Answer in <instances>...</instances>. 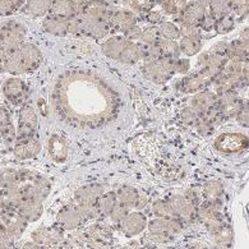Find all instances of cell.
<instances>
[{
    "label": "cell",
    "mask_w": 249,
    "mask_h": 249,
    "mask_svg": "<svg viewBox=\"0 0 249 249\" xmlns=\"http://www.w3.org/2000/svg\"><path fill=\"white\" fill-rule=\"evenodd\" d=\"M42 60H44V56H42L41 50L36 45L31 42H23L21 48L8 55L1 68L4 72L18 77V75L34 72L35 69H37L41 65Z\"/></svg>",
    "instance_id": "obj_1"
},
{
    "label": "cell",
    "mask_w": 249,
    "mask_h": 249,
    "mask_svg": "<svg viewBox=\"0 0 249 249\" xmlns=\"http://www.w3.org/2000/svg\"><path fill=\"white\" fill-rule=\"evenodd\" d=\"M103 53L122 64H134L142 59V45L123 36H114L103 45Z\"/></svg>",
    "instance_id": "obj_2"
},
{
    "label": "cell",
    "mask_w": 249,
    "mask_h": 249,
    "mask_svg": "<svg viewBox=\"0 0 249 249\" xmlns=\"http://www.w3.org/2000/svg\"><path fill=\"white\" fill-rule=\"evenodd\" d=\"M175 60L177 59L161 56L155 62L144 63L143 74L147 79H150L157 85L167 82L175 73Z\"/></svg>",
    "instance_id": "obj_3"
},
{
    "label": "cell",
    "mask_w": 249,
    "mask_h": 249,
    "mask_svg": "<svg viewBox=\"0 0 249 249\" xmlns=\"http://www.w3.org/2000/svg\"><path fill=\"white\" fill-rule=\"evenodd\" d=\"M37 113L31 105H23L18 114V126L16 132V140H32L37 130Z\"/></svg>",
    "instance_id": "obj_4"
},
{
    "label": "cell",
    "mask_w": 249,
    "mask_h": 249,
    "mask_svg": "<svg viewBox=\"0 0 249 249\" xmlns=\"http://www.w3.org/2000/svg\"><path fill=\"white\" fill-rule=\"evenodd\" d=\"M1 30V40L4 46L9 50V53L21 48L24 42V38L27 36V27L23 23L11 21L5 22L3 26H0Z\"/></svg>",
    "instance_id": "obj_5"
},
{
    "label": "cell",
    "mask_w": 249,
    "mask_h": 249,
    "mask_svg": "<svg viewBox=\"0 0 249 249\" xmlns=\"http://www.w3.org/2000/svg\"><path fill=\"white\" fill-rule=\"evenodd\" d=\"M215 148L222 154H239L247 150L249 141L244 134L240 133H224L220 134L215 140Z\"/></svg>",
    "instance_id": "obj_6"
},
{
    "label": "cell",
    "mask_w": 249,
    "mask_h": 249,
    "mask_svg": "<svg viewBox=\"0 0 249 249\" xmlns=\"http://www.w3.org/2000/svg\"><path fill=\"white\" fill-rule=\"evenodd\" d=\"M77 17H78L79 21H81L82 31L85 35H89V36H91L92 38L100 40V38H104L106 35L109 34V22H106L103 18L96 17V16H92V14L85 13V12L78 14Z\"/></svg>",
    "instance_id": "obj_7"
},
{
    "label": "cell",
    "mask_w": 249,
    "mask_h": 249,
    "mask_svg": "<svg viewBox=\"0 0 249 249\" xmlns=\"http://www.w3.org/2000/svg\"><path fill=\"white\" fill-rule=\"evenodd\" d=\"M1 93L5 99L13 105L23 103L28 95L27 85L23 79L18 77H11L5 79L1 85Z\"/></svg>",
    "instance_id": "obj_8"
},
{
    "label": "cell",
    "mask_w": 249,
    "mask_h": 249,
    "mask_svg": "<svg viewBox=\"0 0 249 249\" xmlns=\"http://www.w3.org/2000/svg\"><path fill=\"white\" fill-rule=\"evenodd\" d=\"M56 222L63 230H77L85 224L86 218L78 205H69L59 211Z\"/></svg>",
    "instance_id": "obj_9"
},
{
    "label": "cell",
    "mask_w": 249,
    "mask_h": 249,
    "mask_svg": "<svg viewBox=\"0 0 249 249\" xmlns=\"http://www.w3.org/2000/svg\"><path fill=\"white\" fill-rule=\"evenodd\" d=\"M32 242L36 243V244H40V246L45 247H55L62 244L64 242V231L63 229L60 228H37L35 231H32L31 234Z\"/></svg>",
    "instance_id": "obj_10"
},
{
    "label": "cell",
    "mask_w": 249,
    "mask_h": 249,
    "mask_svg": "<svg viewBox=\"0 0 249 249\" xmlns=\"http://www.w3.org/2000/svg\"><path fill=\"white\" fill-rule=\"evenodd\" d=\"M104 193H105V188L99 183L86 184L74 192V201L78 206H95L97 199Z\"/></svg>",
    "instance_id": "obj_11"
},
{
    "label": "cell",
    "mask_w": 249,
    "mask_h": 249,
    "mask_svg": "<svg viewBox=\"0 0 249 249\" xmlns=\"http://www.w3.org/2000/svg\"><path fill=\"white\" fill-rule=\"evenodd\" d=\"M147 228V217L142 212H129L123 221L120 222V229L124 235L133 238L140 235Z\"/></svg>",
    "instance_id": "obj_12"
},
{
    "label": "cell",
    "mask_w": 249,
    "mask_h": 249,
    "mask_svg": "<svg viewBox=\"0 0 249 249\" xmlns=\"http://www.w3.org/2000/svg\"><path fill=\"white\" fill-rule=\"evenodd\" d=\"M242 107V103L238 99L235 93L230 92L221 93V96L217 99V103L215 105V109L222 118H230V116L238 115L239 110Z\"/></svg>",
    "instance_id": "obj_13"
},
{
    "label": "cell",
    "mask_w": 249,
    "mask_h": 249,
    "mask_svg": "<svg viewBox=\"0 0 249 249\" xmlns=\"http://www.w3.org/2000/svg\"><path fill=\"white\" fill-rule=\"evenodd\" d=\"M148 230L151 234H166L174 235L183 230V224L179 218H154L148 224Z\"/></svg>",
    "instance_id": "obj_14"
},
{
    "label": "cell",
    "mask_w": 249,
    "mask_h": 249,
    "mask_svg": "<svg viewBox=\"0 0 249 249\" xmlns=\"http://www.w3.org/2000/svg\"><path fill=\"white\" fill-rule=\"evenodd\" d=\"M17 212L28 224L40 220L44 213V202L35 199V198H24L23 202L17 207Z\"/></svg>",
    "instance_id": "obj_15"
},
{
    "label": "cell",
    "mask_w": 249,
    "mask_h": 249,
    "mask_svg": "<svg viewBox=\"0 0 249 249\" xmlns=\"http://www.w3.org/2000/svg\"><path fill=\"white\" fill-rule=\"evenodd\" d=\"M206 8L207 7L197 3V1H191L184 11L179 14V22H180V24H191V26L201 24V22L203 21V18L207 14Z\"/></svg>",
    "instance_id": "obj_16"
},
{
    "label": "cell",
    "mask_w": 249,
    "mask_h": 249,
    "mask_svg": "<svg viewBox=\"0 0 249 249\" xmlns=\"http://www.w3.org/2000/svg\"><path fill=\"white\" fill-rule=\"evenodd\" d=\"M173 211H174L175 217L181 220H191L197 215V210L191 202L188 201V198L185 196H174L169 199Z\"/></svg>",
    "instance_id": "obj_17"
},
{
    "label": "cell",
    "mask_w": 249,
    "mask_h": 249,
    "mask_svg": "<svg viewBox=\"0 0 249 249\" xmlns=\"http://www.w3.org/2000/svg\"><path fill=\"white\" fill-rule=\"evenodd\" d=\"M217 103V97L215 93L205 91V92L197 93V95L192 99L191 107L198 114L199 118L205 116L210 110L213 109V106Z\"/></svg>",
    "instance_id": "obj_18"
},
{
    "label": "cell",
    "mask_w": 249,
    "mask_h": 249,
    "mask_svg": "<svg viewBox=\"0 0 249 249\" xmlns=\"http://www.w3.org/2000/svg\"><path fill=\"white\" fill-rule=\"evenodd\" d=\"M40 151H41V143L36 138H32V140L17 142L14 146L13 154L18 160H28V159L37 156Z\"/></svg>",
    "instance_id": "obj_19"
},
{
    "label": "cell",
    "mask_w": 249,
    "mask_h": 249,
    "mask_svg": "<svg viewBox=\"0 0 249 249\" xmlns=\"http://www.w3.org/2000/svg\"><path fill=\"white\" fill-rule=\"evenodd\" d=\"M69 19L63 17H58L54 14L46 16L42 22V28L45 32H48L54 36H65L68 35Z\"/></svg>",
    "instance_id": "obj_20"
},
{
    "label": "cell",
    "mask_w": 249,
    "mask_h": 249,
    "mask_svg": "<svg viewBox=\"0 0 249 249\" xmlns=\"http://www.w3.org/2000/svg\"><path fill=\"white\" fill-rule=\"evenodd\" d=\"M136 16L130 11H118L114 12L110 18V27H114L118 31L125 34L130 28L136 26Z\"/></svg>",
    "instance_id": "obj_21"
},
{
    "label": "cell",
    "mask_w": 249,
    "mask_h": 249,
    "mask_svg": "<svg viewBox=\"0 0 249 249\" xmlns=\"http://www.w3.org/2000/svg\"><path fill=\"white\" fill-rule=\"evenodd\" d=\"M53 0H26L23 5V13L28 17H44L50 13Z\"/></svg>",
    "instance_id": "obj_22"
},
{
    "label": "cell",
    "mask_w": 249,
    "mask_h": 249,
    "mask_svg": "<svg viewBox=\"0 0 249 249\" xmlns=\"http://www.w3.org/2000/svg\"><path fill=\"white\" fill-rule=\"evenodd\" d=\"M116 199H118V203L125 206L130 210V208H137L140 203L141 196L136 188L122 187L116 192Z\"/></svg>",
    "instance_id": "obj_23"
},
{
    "label": "cell",
    "mask_w": 249,
    "mask_h": 249,
    "mask_svg": "<svg viewBox=\"0 0 249 249\" xmlns=\"http://www.w3.org/2000/svg\"><path fill=\"white\" fill-rule=\"evenodd\" d=\"M50 14L67 18V19H72L75 16H78L72 0H53Z\"/></svg>",
    "instance_id": "obj_24"
},
{
    "label": "cell",
    "mask_w": 249,
    "mask_h": 249,
    "mask_svg": "<svg viewBox=\"0 0 249 249\" xmlns=\"http://www.w3.org/2000/svg\"><path fill=\"white\" fill-rule=\"evenodd\" d=\"M49 152L55 161L63 162L67 159V154H68L64 140L58 136H53L49 140Z\"/></svg>",
    "instance_id": "obj_25"
},
{
    "label": "cell",
    "mask_w": 249,
    "mask_h": 249,
    "mask_svg": "<svg viewBox=\"0 0 249 249\" xmlns=\"http://www.w3.org/2000/svg\"><path fill=\"white\" fill-rule=\"evenodd\" d=\"M116 205H118V199H116V193L114 192H105L96 202V207L99 210L100 216H105V217L110 216Z\"/></svg>",
    "instance_id": "obj_26"
},
{
    "label": "cell",
    "mask_w": 249,
    "mask_h": 249,
    "mask_svg": "<svg viewBox=\"0 0 249 249\" xmlns=\"http://www.w3.org/2000/svg\"><path fill=\"white\" fill-rule=\"evenodd\" d=\"M206 85H208L207 81H206L203 77H202L199 73H193V74L188 75L183 79L181 82V89L184 92L188 93H196L198 91H201Z\"/></svg>",
    "instance_id": "obj_27"
},
{
    "label": "cell",
    "mask_w": 249,
    "mask_h": 249,
    "mask_svg": "<svg viewBox=\"0 0 249 249\" xmlns=\"http://www.w3.org/2000/svg\"><path fill=\"white\" fill-rule=\"evenodd\" d=\"M210 13L216 21L226 16H230L232 12V5L230 0H211L210 1Z\"/></svg>",
    "instance_id": "obj_28"
},
{
    "label": "cell",
    "mask_w": 249,
    "mask_h": 249,
    "mask_svg": "<svg viewBox=\"0 0 249 249\" xmlns=\"http://www.w3.org/2000/svg\"><path fill=\"white\" fill-rule=\"evenodd\" d=\"M157 45L161 50L162 56L171 59H178L180 53V48H179V42L175 40H166V38H161L157 41Z\"/></svg>",
    "instance_id": "obj_29"
},
{
    "label": "cell",
    "mask_w": 249,
    "mask_h": 249,
    "mask_svg": "<svg viewBox=\"0 0 249 249\" xmlns=\"http://www.w3.org/2000/svg\"><path fill=\"white\" fill-rule=\"evenodd\" d=\"M86 235H87V239H89V240L106 244V243L110 240V238H111V232H110L109 229H106L105 226L92 225L89 226L87 232H86Z\"/></svg>",
    "instance_id": "obj_30"
},
{
    "label": "cell",
    "mask_w": 249,
    "mask_h": 249,
    "mask_svg": "<svg viewBox=\"0 0 249 249\" xmlns=\"http://www.w3.org/2000/svg\"><path fill=\"white\" fill-rule=\"evenodd\" d=\"M152 213L155 215V217L159 218H174V211H173V207H171L170 202L164 201V199H159V201H155L152 203Z\"/></svg>",
    "instance_id": "obj_31"
},
{
    "label": "cell",
    "mask_w": 249,
    "mask_h": 249,
    "mask_svg": "<svg viewBox=\"0 0 249 249\" xmlns=\"http://www.w3.org/2000/svg\"><path fill=\"white\" fill-rule=\"evenodd\" d=\"M224 187L218 180H208L203 187V196L208 202H217L221 197Z\"/></svg>",
    "instance_id": "obj_32"
},
{
    "label": "cell",
    "mask_w": 249,
    "mask_h": 249,
    "mask_svg": "<svg viewBox=\"0 0 249 249\" xmlns=\"http://www.w3.org/2000/svg\"><path fill=\"white\" fill-rule=\"evenodd\" d=\"M232 238H234V235H232L231 228L226 225V224H224V226L218 229L217 231L213 234L215 243L220 248H229V247H231Z\"/></svg>",
    "instance_id": "obj_33"
},
{
    "label": "cell",
    "mask_w": 249,
    "mask_h": 249,
    "mask_svg": "<svg viewBox=\"0 0 249 249\" xmlns=\"http://www.w3.org/2000/svg\"><path fill=\"white\" fill-rule=\"evenodd\" d=\"M157 30H159L160 37L166 38V40H175L177 41L178 38L181 36L180 28L178 27L177 24L173 23V22H161L157 26Z\"/></svg>",
    "instance_id": "obj_34"
},
{
    "label": "cell",
    "mask_w": 249,
    "mask_h": 249,
    "mask_svg": "<svg viewBox=\"0 0 249 249\" xmlns=\"http://www.w3.org/2000/svg\"><path fill=\"white\" fill-rule=\"evenodd\" d=\"M179 48H180L181 54L187 55V56H193L201 52L202 42L201 40H196V38L183 37L179 42Z\"/></svg>",
    "instance_id": "obj_35"
},
{
    "label": "cell",
    "mask_w": 249,
    "mask_h": 249,
    "mask_svg": "<svg viewBox=\"0 0 249 249\" xmlns=\"http://www.w3.org/2000/svg\"><path fill=\"white\" fill-rule=\"evenodd\" d=\"M26 0H0V17L11 16L23 7Z\"/></svg>",
    "instance_id": "obj_36"
},
{
    "label": "cell",
    "mask_w": 249,
    "mask_h": 249,
    "mask_svg": "<svg viewBox=\"0 0 249 249\" xmlns=\"http://www.w3.org/2000/svg\"><path fill=\"white\" fill-rule=\"evenodd\" d=\"M162 56L161 50L159 48V45H142V60L144 63L155 62L157 59H160Z\"/></svg>",
    "instance_id": "obj_37"
},
{
    "label": "cell",
    "mask_w": 249,
    "mask_h": 249,
    "mask_svg": "<svg viewBox=\"0 0 249 249\" xmlns=\"http://www.w3.org/2000/svg\"><path fill=\"white\" fill-rule=\"evenodd\" d=\"M141 44L142 45H154L157 44V41L160 40V34H159V30L157 27H154V26H151V27L144 28L142 34H141Z\"/></svg>",
    "instance_id": "obj_38"
},
{
    "label": "cell",
    "mask_w": 249,
    "mask_h": 249,
    "mask_svg": "<svg viewBox=\"0 0 249 249\" xmlns=\"http://www.w3.org/2000/svg\"><path fill=\"white\" fill-rule=\"evenodd\" d=\"M234 19H232L231 16H226L224 18H220L216 21L215 24V31L220 35H224V34H228L234 28Z\"/></svg>",
    "instance_id": "obj_39"
},
{
    "label": "cell",
    "mask_w": 249,
    "mask_h": 249,
    "mask_svg": "<svg viewBox=\"0 0 249 249\" xmlns=\"http://www.w3.org/2000/svg\"><path fill=\"white\" fill-rule=\"evenodd\" d=\"M180 35L183 37L196 38V40H201L202 34L201 30L198 26H191V24H180Z\"/></svg>",
    "instance_id": "obj_40"
},
{
    "label": "cell",
    "mask_w": 249,
    "mask_h": 249,
    "mask_svg": "<svg viewBox=\"0 0 249 249\" xmlns=\"http://www.w3.org/2000/svg\"><path fill=\"white\" fill-rule=\"evenodd\" d=\"M129 213V208L125 207V206L120 205V203H118V205L114 207L113 212L110 213L109 217L111 218V221L114 222V224H120V222L123 221L124 218L126 217V215Z\"/></svg>",
    "instance_id": "obj_41"
},
{
    "label": "cell",
    "mask_w": 249,
    "mask_h": 249,
    "mask_svg": "<svg viewBox=\"0 0 249 249\" xmlns=\"http://www.w3.org/2000/svg\"><path fill=\"white\" fill-rule=\"evenodd\" d=\"M16 242H17L16 236L8 231L7 229L0 234V249H12Z\"/></svg>",
    "instance_id": "obj_42"
},
{
    "label": "cell",
    "mask_w": 249,
    "mask_h": 249,
    "mask_svg": "<svg viewBox=\"0 0 249 249\" xmlns=\"http://www.w3.org/2000/svg\"><path fill=\"white\" fill-rule=\"evenodd\" d=\"M232 5V11L239 16L249 14V0H230Z\"/></svg>",
    "instance_id": "obj_43"
},
{
    "label": "cell",
    "mask_w": 249,
    "mask_h": 249,
    "mask_svg": "<svg viewBox=\"0 0 249 249\" xmlns=\"http://www.w3.org/2000/svg\"><path fill=\"white\" fill-rule=\"evenodd\" d=\"M181 118H183V120H184L187 124H195V125L197 124L198 120H199L198 114L196 113L195 110L192 109L191 106H189V107H185V109L181 111Z\"/></svg>",
    "instance_id": "obj_44"
},
{
    "label": "cell",
    "mask_w": 249,
    "mask_h": 249,
    "mask_svg": "<svg viewBox=\"0 0 249 249\" xmlns=\"http://www.w3.org/2000/svg\"><path fill=\"white\" fill-rule=\"evenodd\" d=\"M236 120L242 126H249V104L242 105L238 115H236Z\"/></svg>",
    "instance_id": "obj_45"
},
{
    "label": "cell",
    "mask_w": 249,
    "mask_h": 249,
    "mask_svg": "<svg viewBox=\"0 0 249 249\" xmlns=\"http://www.w3.org/2000/svg\"><path fill=\"white\" fill-rule=\"evenodd\" d=\"M13 125L12 124V116L9 110L5 106H0V129Z\"/></svg>",
    "instance_id": "obj_46"
},
{
    "label": "cell",
    "mask_w": 249,
    "mask_h": 249,
    "mask_svg": "<svg viewBox=\"0 0 249 249\" xmlns=\"http://www.w3.org/2000/svg\"><path fill=\"white\" fill-rule=\"evenodd\" d=\"M215 24H216L215 18L212 17L211 14H206V17L203 18V21L201 22V27L203 31L211 32L212 30H215Z\"/></svg>",
    "instance_id": "obj_47"
},
{
    "label": "cell",
    "mask_w": 249,
    "mask_h": 249,
    "mask_svg": "<svg viewBox=\"0 0 249 249\" xmlns=\"http://www.w3.org/2000/svg\"><path fill=\"white\" fill-rule=\"evenodd\" d=\"M161 5L166 14H178L177 0H162Z\"/></svg>",
    "instance_id": "obj_48"
},
{
    "label": "cell",
    "mask_w": 249,
    "mask_h": 249,
    "mask_svg": "<svg viewBox=\"0 0 249 249\" xmlns=\"http://www.w3.org/2000/svg\"><path fill=\"white\" fill-rule=\"evenodd\" d=\"M189 71V62L187 59H177L175 60V73L185 74Z\"/></svg>",
    "instance_id": "obj_49"
},
{
    "label": "cell",
    "mask_w": 249,
    "mask_h": 249,
    "mask_svg": "<svg viewBox=\"0 0 249 249\" xmlns=\"http://www.w3.org/2000/svg\"><path fill=\"white\" fill-rule=\"evenodd\" d=\"M147 22H150L151 24H160L162 22V14L159 11H151L147 13L146 16Z\"/></svg>",
    "instance_id": "obj_50"
},
{
    "label": "cell",
    "mask_w": 249,
    "mask_h": 249,
    "mask_svg": "<svg viewBox=\"0 0 249 249\" xmlns=\"http://www.w3.org/2000/svg\"><path fill=\"white\" fill-rule=\"evenodd\" d=\"M141 34H142V30H141V28L136 24L133 28H130L129 31H126L125 34H124L125 35L124 37L128 38V40H130V41H134V40H140Z\"/></svg>",
    "instance_id": "obj_51"
},
{
    "label": "cell",
    "mask_w": 249,
    "mask_h": 249,
    "mask_svg": "<svg viewBox=\"0 0 249 249\" xmlns=\"http://www.w3.org/2000/svg\"><path fill=\"white\" fill-rule=\"evenodd\" d=\"M9 54H11V53H9V50H8V49L4 46L3 42H0V67L4 64L5 59L8 58V55Z\"/></svg>",
    "instance_id": "obj_52"
},
{
    "label": "cell",
    "mask_w": 249,
    "mask_h": 249,
    "mask_svg": "<svg viewBox=\"0 0 249 249\" xmlns=\"http://www.w3.org/2000/svg\"><path fill=\"white\" fill-rule=\"evenodd\" d=\"M22 249H53L52 247H45V246H40V244H36L34 242H27L24 243Z\"/></svg>",
    "instance_id": "obj_53"
},
{
    "label": "cell",
    "mask_w": 249,
    "mask_h": 249,
    "mask_svg": "<svg viewBox=\"0 0 249 249\" xmlns=\"http://www.w3.org/2000/svg\"><path fill=\"white\" fill-rule=\"evenodd\" d=\"M37 104H38V107H40V110H41V113L46 115V114H48V111H46V103H45V100L40 99L37 101Z\"/></svg>",
    "instance_id": "obj_54"
},
{
    "label": "cell",
    "mask_w": 249,
    "mask_h": 249,
    "mask_svg": "<svg viewBox=\"0 0 249 249\" xmlns=\"http://www.w3.org/2000/svg\"><path fill=\"white\" fill-rule=\"evenodd\" d=\"M4 230H5V226H4V224H3V222H1V220H0V234H1V232H3Z\"/></svg>",
    "instance_id": "obj_55"
},
{
    "label": "cell",
    "mask_w": 249,
    "mask_h": 249,
    "mask_svg": "<svg viewBox=\"0 0 249 249\" xmlns=\"http://www.w3.org/2000/svg\"><path fill=\"white\" fill-rule=\"evenodd\" d=\"M148 1H152V3H155V1H160V3H161L162 0H148Z\"/></svg>",
    "instance_id": "obj_56"
},
{
    "label": "cell",
    "mask_w": 249,
    "mask_h": 249,
    "mask_svg": "<svg viewBox=\"0 0 249 249\" xmlns=\"http://www.w3.org/2000/svg\"><path fill=\"white\" fill-rule=\"evenodd\" d=\"M0 40H1V30H0Z\"/></svg>",
    "instance_id": "obj_57"
},
{
    "label": "cell",
    "mask_w": 249,
    "mask_h": 249,
    "mask_svg": "<svg viewBox=\"0 0 249 249\" xmlns=\"http://www.w3.org/2000/svg\"><path fill=\"white\" fill-rule=\"evenodd\" d=\"M0 212H1V206H0Z\"/></svg>",
    "instance_id": "obj_58"
},
{
    "label": "cell",
    "mask_w": 249,
    "mask_h": 249,
    "mask_svg": "<svg viewBox=\"0 0 249 249\" xmlns=\"http://www.w3.org/2000/svg\"><path fill=\"white\" fill-rule=\"evenodd\" d=\"M126 1H132V0H126Z\"/></svg>",
    "instance_id": "obj_59"
}]
</instances>
